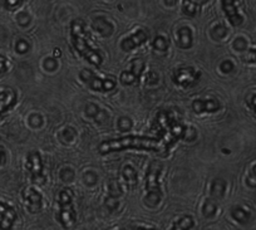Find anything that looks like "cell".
I'll return each mask as SVG.
<instances>
[{
  "instance_id": "14",
  "label": "cell",
  "mask_w": 256,
  "mask_h": 230,
  "mask_svg": "<svg viewBox=\"0 0 256 230\" xmlns=\"http://www.w3.org/2000/svg\"><path fill=\"white\" fill-rule=\"evenodd\" d=\"M177 44H178L181 48L186 49V48H190L192 44V33L191 31H190L188 28H186V27H184V28L180 29L178 32H177Z\"/></svg>"
},
{
  "instance_id": "10",
  "label": "cell",
  "mask_w": 256,
  "mask_h": 230,
  "mask_svg": "<svg viewBox=\"0 0 256 230\" xmlns=\"http://www.w3.org/2000/svg\"><path fill=\"white\" fill-rule=\"evenodd\" d=\"M16 103V95L10 88H4L0 91V116L10 110Z\"/></svg>"
},
{
  "instance_id": "22",
  "label": "cell",
  "mask_w": 256,
  "mask_h": 230,
  "mask_svg": "<svg viewBox=\"0 0 256 230\" xmlns=\"http://www.w3.org/2000/svg\"><path fill=\"white\" fill-rule=\"evenodd\" d=\"M122 230H154V229H146V227H128V229H122Z\"/></svg>"
},
{
  "instance_id": "7",
  "label": "cell",
  "mask_w": 256,
  "mask_h": 230,
  "mask_svg": "<svg viewBox=\"0 0 256 230\" xmlns=\"http://www.w3.org/2000/svg\"><path fill=\"white\" fill-rule=\"evenodd\" d=\"M23 200L26 202V206L30 212H38L40 211L42 205H43V200H42V195L36 191L34 187H26L23 191Z\"/></svg>"
},
{
  "instance_id": "2",
  "label": "cell",
  "mask_w": 256,
  "mask_h": 230,
  "mask_svg": "<svg viewBox=\"0 0 256 230\" xmlns=\"http://www.w3.org/2000/svg\"><path fill=\"white\" fill-rule=\"evenodd\" d=\"M86 27L82 21H74L70 26V38H72V43L74 46L76 51L84 57L93 66L100 67L102 64V57L97 51L92 48L88 43L87 32H86Z\"/></svg>"
},
{
  "instance_id": "8",
  "label": "cell",
  "mask_w": 256,
  "mask_h": 230,
  "mask_svg": "<svg viewBox=\"0 0 256 230\" xmlns=\"http://www.w3.org/2000/svg\"><path fill=\"white\" fill-rule=\"evenodd\" d=\"M16 220V212L9 205L0 201V230H10Z\"/></svg>"
},
{
  "instance_id": "15",
  "label": "cell",
  "mask_w": 256,
  "mask_h": 230,
  "mask_svg": "<svg viewBox=\"0 0 256 230\" xmlns=\"http://www.w3.org/2000/svg\"><path fill=\"white\" fill-rule=\"evenodd\" d=\"M194 226V219L190 215H184L181 219L177 220L171 230H190Z\"/></svg>"
},
{
  "instance_id": "9",
  "label": "cell",
  "mask_w": 256,
  "mask_h": 230,
  "mask_svg": "<svg viewBox=\"0 0 256 230\" xmlns=\"http://www.w3.org/2000/svg\"><path fill=\"white\" fill-rule=\"evenodd\" d=\"M26 167H28L32 177H33V181L39 182V180L43 179V175H42V169H43V166H42L40 155H39L38 152L29 153L28 161H26Z\"/></svg>"
},
{
  "instance_id": "19",
  "label": "cell",
  "mask_w": 256,
  "mask_h": 230,
  "mask_svg": "<svg viewBox=\"0 0 256 230\" xmlns=\"http://www.w3.org/2000/svg\"><path fill=\"white\" fill-rule=\"evenodd\" d=\"M167 46H168V42H167V39L164 37H157L154 43V48L160 49V51H164L167 48Z\"/></svg>"
},
{
  "instance_id": "1",
  "label": "cell",
  "mask_w": 256,
  "mask_h": 230,
  "mask_svg": "<svg viewBox=\"0 0 256 230\" xmlns=\"http://www.w3.org/2000/svg\"><path fill=\"white\" fill-rule=\"evenodd\" d=\"M131 148V150H148V151H158L160 142L156 138L148 137H120L113 138V140L104 141L100 145V153L116 152V151H122Z\"/></svg>"
},
{
  "instance_id": "21",
  "label": "cell",
  "mask_w": 256,
  "mask_h": 230,
  "mask_svg": "<svg viewBox=\"0 0 256 230\" xmlns=\"http://www.w3.org/2000/svg\"><path fill=\"white\" fill-rule=\"evenodd\" d=\"M248 106H250L251 110H252L254 113L256 115V95L251 96L250 100H248Z\"/></svg>"
},
{
  "instance_id": "12",
  "label": "cell",
  "mask_w": 256,
  "mask_h": 230,
  "mask_svg": "<svg viewBox=\"0 0 256 230\" xmlns=\"http://www.w3.org/2000/svg\"><path fill=\"white\" fill-rule=\"evenodd\" d=\"M224 11H225L228 19L230 21V23L232 26H240L242 23V18H241L240 14L238 13V9H236L235 3L234 2H222Z\"/></svg>"
},
{
  "instance_id": "3",
  "label": "cell",
  "mask_w": 256,
  "mask_h": 230,
  "mask_svg": "<svg viewBox=\"0 0 256 230\" xmlns=\"http://www.w3.org/2000/svg\"><path fill=\"white\" fill-rule=\"evenodd\" d=\"M59 204V214L58 219L60 224L66 229H72L76 224V211L72 205V195L70 190L64 189L59 194L58 199Z\"/></svg>"
},
{
  "instance_id": "20",
  "label": "cell",
  "mask_w": 256,
  "mask_h": 230,
  "mask_svg": "<svg viewBox=\"0 0 256 230\" xmlns=\"http://www.w3.org/2000/svg\"><path fill=\"white\" fill-rule=\"evenodd\" d=\"M6 71H8V62H6V58L3 56H0V73H4Z\"/></svg>"
},
{
  "instance_id": "13",
  "label": "cell",
  "mask_w": 256,
  "mask_h": 230,
  "mask_svg": "<svg viewBox=\"0 0 256 230\" xmlns=\"http://www.w3.org/2000/svg\"><path fill=\"white\" fill-rule=\"evenodd\" d=\"M220 108V103L216 102L215 100L210 101H195L194 102V110L196 112H214Z\"/></svg>"
},
{
  "instance_id": "17",
  "label": "cell",
  "mask_w": 256,
  "mask_h": 230,
  "mask_svg": "<svg viewBox=\"0 0 256 230\" xmlns=\"http://www.w3.org/2000/svg\"><path fill=\"white\" fill-rule=\"evenodd\" d=\"M123 175H124L126 180L128 182H132V184L136 182V171L132 166H126L124 170H123Z\"/></svg>"
},
{
  "instance_id": "11",
  "label": "cell",
  "mask_w": 256,
  "mask_h": 230,
  "mask_svg": "<svg viewBox=\"0 0 256 230\" xmlns=\"http://www.w3.org/2000/svg\"><path fill=\"white\" fill-rule=\"evenodd\" d=\"M146 41H147L146 32L138 31L137 33H134V36L130 37V38L123 39L122 43H120V48H122L124 52L132 51V49H134L136 47L141 46V44L144 43Z\"/></svg>"
},
{
  "instance_id": "18",
  "label": "cell",
  "mask_w": 256,
  "mask_h": 230,
  "mask_svg": "<svg viewBox=\"0 0 256 230\" xmlns=\"http://www.w3.org/2000/svg\"><path fill=\"white\" fill-rule=\"evenodd\" d=\"M215 211H216V204L214 201H211V200H208V201L205 204V206H204V215H205L206 217L212 216V215L215 214Z\"/></svg>"
},
{
  "instance_id": "16",
  "label": "cell",
  "mask_w": 256,
  "mask_h": 230,
  "mask_svg": "<svg viewBox=\"0 0 256 230\" xmlns=\"http://www.w3.org/2000/svg\"><path fill=\"white\" fill-rule=\"evenodd\" d=\"M232 216L240 222H245L246 220L248 219V214L245 210L241 209V207H235V209L232 210Z\"/></svg>"
},
{
  "instance_id": "23",
  "label": "cell",
  "mask_w": 256,
  "mask_h": 230,
  "mask_svg": "<svg viewBox=\"0 0 256 230\" xmlns=\"http://www.w3.org/2000/svg\"><path fill=\"white\" fill-rule=\"evenodd\" d=\"M3 162H4V152L0 151V164H3Z\"/></svg>"
},
{
  "instance_id": "5",
  "label": "cell",
  "mask_w": 256,
  "mask_h": 230,
  "mask_svg": "<svg viewBox=\"0 0 256 230\" xmlns=\"http://www.w3.org/2000/svg\"><path fill=\"white\" fill-rule=\"evenodd\" d=\"M200 80V72H196L192 67H184L174 73V83L181 87H190Z\"/></svg>"
},
{
  "instance_id": "4",
  "label": "cell",
  "mask_w": 256,
  "mask_h": 230,
  "mask_svg": "<svg viewBox=\"0 0 256 230\" xmlns=\"http://www.w3.org/2000/svg\"><path fill=\"white\" fill-rule=\"evenodd\" d=\"M80 78H82L92 90L100 91V92H107V91L113 90L116 86L114 81L103 80V78L94 76L90 71H83L82 73H80Z\"/></svg>"
},
{
  "instance_id": "6",
  "label": "cell",
  "mask_w": 256,
  "mask_h": 230,
  "mask_svg": "<svg viewBox=\"0 0 256 230\" xmlns=\"http://www.w3.org/2000/svg\"><path fill=\"white\" fill-rule=\"evenodd\" d=\"M160 171H161V166L157 162L152 164L150 167V172L147 175V191H148L147 200H151L154 194L157 201L160 202L161 200V191H160V185L157 182V176L160 175Z\"/></svg>"
}]
</instances>
